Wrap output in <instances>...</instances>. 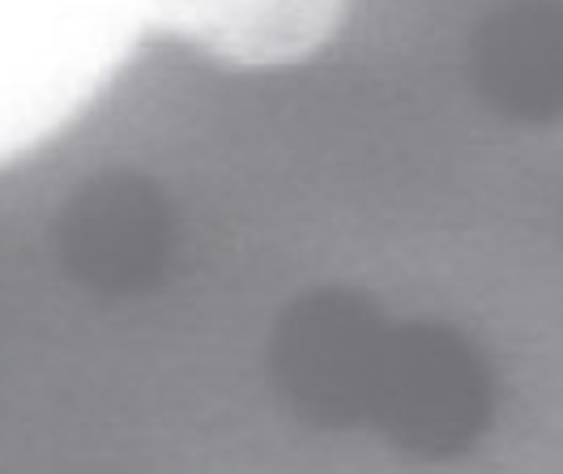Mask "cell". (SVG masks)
<instances>
[{
  "instance_id": "cell-1",
  "label": "cell",
  "mask_w": 563,
  "mask_h": 474,
  "mask_svg": "<svg viewBox=\"0 0 563 474\" xmlns=\"http://www.w3.org/2000/svg\"><path fill=\"white\" fill-rule=\"evenodd\" d=\"M167 0H0V172L95 108L163 35Z\"/></svg>"
},
{
  "instance_id": "cell-2",
  "label": "cell",
  "mask_w": 563,
  "mask_h": 474,
  "mask_svg": "<svg viewBox=\"0 0 563 474\" xmlns=\"http://www.w3.org/2000/svg\"><path fill=\"white\" fill-rule=\"evenodd\" d=\"M346 9L351 0H167L163 38L227 69H286L333 43Z\"/></svg>"
}]
</instances>
